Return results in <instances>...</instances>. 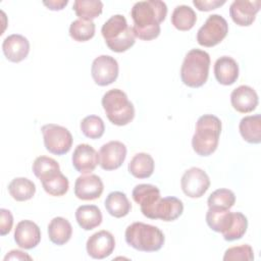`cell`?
<instances>
[{"mask_svg":"<svg viewBox=\"0 0 261 261\" xmlns=\"http://www.w3.org/2000/svg\"><path fill=\"white\" fill-rule=\"evenodd\" d=\"M167 6L160 0L136 2L130 10L134 20L133 31L136 38L144 41L156 39L161 32L160 23L165 19Z\"/></svg>","mask_w":261,"mask_h":261,"instance_id":"6da1fadb","label":"cell"},{"mask_svg":"<svg viewBox=\"0 0 261 261\" xmlns=\"http://www.w3.org/2000/svg\"><path fill=\"white\" fill-rule=\"evenodd\" d=\"M221 134V121L213 114H204L196 122L192 138L193 150L200 156H209L215 152Z\"/></svg>","mask_w":261,"mask_h":261,"instance_id":"7a4b0ae2","label":"cell"},{"mask_svg":"<svg viewBox=\"0 0 261 261\" xmlns=\"http://www.w3.org/2000/svg\"><path fill=\"white\" fill-rule=\"evenodd\" d=\"M101 34L108 48L116 53H122L130 49L136 42L133 28H129L125 17L114 14L104 22Z\"/></svg>","mask_w":261,"mask_h":261,"instance_id":"3957f363","label":"cell"},{"mask_svg":"<svg viewBox=\"0 0 261 261\" xmlns=\"http://www.w3.org/2000/svg\"><path fill=\"white\" fill-rule=\"evenodd\" d=\"M124 238L128 246L141 252L159 251L165 242L163 232L157 226L144 222L129 224L125 229Z\"/></svg>","mask_w":261,"mask_h":261,"instance_id":"277c9868","label":"cell"},{"mask_svg":"<svg viewBox=\"0 0 261 261\" xmlns=\"http://www.w3.org/2000/svg\"><path fill=\"white\" fill-rule=\"evenodd\" d=\"M210 67L209 54L201 49L190 50L180 67L181 82L190 88L202 87L208 79Z\"/></svg>","mask_w":261,"mask_h":261,"instance_id":"5b68a950","label":"cell"},{"mask_svg":"<svg viewBox=\"0 0 261 261\" xmlns=\"http://www.w3.org/2000/svg\"><path fill=\"white\" fill-rule=\"evenodd\" d=\"M101 103L107 118L115 125H126L135 117L134 104L122 90L111 89L107 91L103 95Z\"/></svg>","mask_w":261,"mask_h":261,"instance_id":"8992f818","label":"cell"},{"mask_svg":"<svg viewBox=\"0 0 261 261\" xmlns=\"http://www.w3.org/2000/svg\"><path fill=\"white\" fill-rule=\"evenodd\" d=\"M41 130L47 151L55 155H63L69 152L72 146V136L66 127L48 123L43 125Z\"/></svg>","mask_w":261,"mask_h":261,"instance_id":"52a82bcc","label":"cell"},{"mask_svg":"<svg viewBox=\"0 0 261 261\" xmlns=\"http://www.w3.org/2000/svg\"><path fill=\"white\" fill-rule=\"evenodd\" d=\"M227 33L228 23L226 19L219 14H211L198 30L197 42L204 47H213L219 44Z\"/></svg>","mask_w":261,"mask_h":261,"instance_id":"ba28073f","label":"cell"},{"mask_svg":"<svg viewBox=\"0 0 261 261\" xmlns=\"http://www.w3.org/2000/svg\"><path fill=\"white\" fill-rule=\"evenodd\" d=\"M119 66L116 59L110 55H100L93 60L91 74L96 85L104 87L112 84L118 76Z\"/></svg>","mask_w":261,"mask_h":261,"instance_id":"9c48e42d","label":"cell"},{"mask_svg":"<svg viewBox=\"0 0 261 261\" xmlns=\"http://www.w3.org/2000/svg\"><path fill=\"white\" fill-rule=\"evenodd\" d=\"M180 186L186 196L190 198H200L209 189L210 178L203 169L191 167L182 174Z\"/></svg>","mask_w":261,"mask_h":261,"instance_id":"30bf717a","label":"cell"},{"mask_svg":"<svg viewBox=\"0 0 261 261\" xmlns=\"http://www.w3.org/2000/svg\"><path fill=\"white\" fill-rule=\"evenodd\" d=\"M126 157V147L122 142L110 141L99 150V164L104 170L119 168Z\"/></svg>","mask_w":261,"mask_h":261,"instance_id":"8fae6325","label":"cell"},{"mask_svg":"<svg viewBox=\"0 0 261 261\" xmlns=\"http://www.w3.org/2000/svg\"><path fill=\"white\" fill-rule=\"evenodd\" d=\"M114 248L115 240L113 234L104 229L93 233L86 244L88 255L94 259H104L110 256Z\"/></svg>","mask_w":261,"mask_h":261,"instance_id":"7c38bea8","label":"cell"},{"mask_svg":"<svg viewBox=\"0 0 261 261\" xmlns=\"http://www.w3.org/2000/svg\"><path fill=\"white\" fill-rule=\"evenodd\" d=\"M260 6V0H234L229 6V15L238 25L249 27L254 22Z\"/></svg>","mask_w":261,"mask_h":261,"instance_id":"4fadbf2b","label":"cell"},{"mask_svg":"<svg viewBox=\"0 0 261 261\" xmlns=\"http://www.w3.org/2000/svg\"><path fill=\"white\" fill-rule=\"evenodd\" d=\"M103 190V181L96 174L80 175L74 182V195L83 201H92L100 198Z\"/></svg>","mask_w":261,"mask_h":261,"instance_id":"5bb4252c","label":"cell"},{"mask_svg":"<svg viewBox=\"0 0 261 261\" xmlns=\"http://www.w3.org/2000/svg\"><path fill=\"white\" fill-rule=\"evenodd\" d=\"M71 161L77 172L91 173L99 164V153L91 145L80 144L73 150Z\"/></svg>","mask_w":261,"mask_h":261,"instance_id":"9a60e30c","label":"cell"},{"mask_svg":"<svg viewBox=\"0 0 261 261\" xmlns=\"http://www.w3.org/2000/svg\"><path fill=\"white\" fill-rule=\"evenodd\" d=\"M132 197L134 201L140 205L143 215L148 218L154 206L161 198L159 189L150 184L137 185L132 192Z\"/></svg>","mask_w":261,"mask_h":261,"instance_id":"2e32d148","label":"cell"},{"mask_svg":"<svg viewBox=\"0 0 261 261\" xmlns=\"http://www.w3.org/2000/svg\"><path fill=\"white\" fill-rule=\"evenodd\" d=\"M14 241L16 245L24 250L36 248L41 241L40 227L32 220H21L14 229Z\"/></svg>","mask_w":261,"mask_h":261,"instance_id":"e0dca14e","label":"cell"},{"mask_svg":"<svg viewBox=\"0 0 261 261\" xmlns=\"http://www.w3.org/2000/svg\"><path fill=\"white\" fill-rule=\"evenodd\" d=\"M184 212V204L181 200L176 197L160 198L157 204L154 206L149 218L161 219L163 221H173L177 219Z\"/></svg>","mask_w":261,"mask_h":261,"instance_id":"ac0fdd59","label":"cell"},{"mask_svg":"<svg viewBox=\"0 0 261 261\" xmlns=\"http://www.w3.org/2000/svg\"><path fill=\"white\" fill-rule=\"evenodd\" d=\"M2 51L9 61L17 63L29 55L30 42L22 35L12 34L3 40Z\"/></svg>","mask_w":261,"mask_h":261,"instance_id":"d6986e66","label":"cell"},{"mask_svg":"<svg viewBox=\"0 0 261 261\" xmlns=\"http://www.w3.org/2000/svg\"><path fill=\"white\" fill-rule=\"evenodd\" d=\"M258 102V95L250 86H239L230 94L231 106L240 113L252 112L256 109Z\"/></svg>","mask_w":261,"mask_h":261,"instance_id":"ffe728a7","label":"cell"},{"mask_svg":"<svg viewBox=\"0 0 261 261\" xmlns=\"http://www.w3.org/2000/svg\"><path fill=\"white\" fill-rule=\"evenodd\" d=\"M214 75L216 81L223 86L234 84L239 77V65L229 56H221L214 63Z\"/></svg>","mask_w":261,"mask_h":261,"instance_id":"44dd1931","label":"cell"},{"mask_svg":"<svg viewBox=\"0 0 261 261\" xmlns=\"http://www.w3.org/2000/svg\"><path fill=\"white\" fill-rule=\"evenodd\" d=\"M234 220V212H230L229 209H218V208H209L206 213V222L208 226L216 231L226 233Z\"/></svg>","mask_w":261,"mask_h":261,"instance_id":"7402d4cb","label":"cell"},{"mask_svg":"<svg viewBox=\"0 0 261 261\" xmlns=\"http://www.w3.org/2000/svg\"><path fill=\"white\" fill-rule=\"evenodd\" d=\"M48 236L53 244L65 245L72 236V226L66 218L54 217L48 224Z\"/></svg>","mask_w":261,"mask_h":261,"instance_id":"603a6c76","label":"cell"},{"mask_svg":"<svg viewBox=\"0 0 261 261\" xmlns=\"http://www.w3.org/2000/svg\"><path fill=\"white\" fill-rule=\"evenodd\" d=\"M77 224L85 230H91L102 222V212L96 205H82L75 210Z\"/></svg>","mask_w":261,"mask_h":261,"instance_id":"cb8c5ba5","label":"cell"},{"mask_svg":"<svg viewBox=\"0 0 261 261\" xmlns=\"http://www.w3.org/2000/svg\"><path fill=\"white\" fill-rule=\"evenodd\" d=\"M154 159L148 153H137L130 159L127 169L128 172L137 178L150 177L154 172Z\"/></svg>","mask_w":261,"mask_h":261,"instance_id":"d4e9b609","label":"cell"},{"mask_svg":"<svg viewBox=\"0 0 261 261\" xmlns=\"http://www.w3.org/2000/svg\"><path fill=\"white\" fill-rule=\"evenodd\" d=\"M104 205L107 212L116 218L126 216L132 209V204L126 195L119 191L109 193L105 199Z\"/></svg>","mask_w":261,"mask_h":261,"instance_id":"484cf974","label":"cell"},{"mask_svg":"<svg viewBox=\"0 0 261 261\" xmlns=\"http://www.w3.org/2000/svg\"><path fill=\"white\" fill-rule=\"evenodd\" d=\"M239 129L242 138L250 144L261 142V116L260 114L248 115L241 119Z\"/></svg>","mask_w":261,"mask_h":261,"instance_id":"4316f807","label":"cell"},{"mask_svg":"<svg viewBox=\"0 0 261 261\" xmlns=\"http://www.w3.org/2000/svg\"><path fill=\"white\" fill-rule=\"evenodd\" d=\"M40 180L45 192L54 197H61L65 195L69 188V181L61 171L50 173Z\"/></svg>","mask_w":261,"mask_h":261,"instance_id":"83f0119b","label":"cell"},{"mask_svg":"<svg viewBox=\"0 0 261 261\" xmlns=\"http://www.w3.org/2000/svg\"><path fill=\"white\" fill-rule=\"evenodd\" d=\"M8 192L15 201H28L34 197L36 185L27 177H15L9 182Z\"/></svg>","mask_w":261,"mask_h":261,"instance_id":"f1b7e54d","label":"cell"},{"mask_svg":"<svg viewBox=\"0 0 261 261\" xmlns=\"http://www.w3.org/2000/svg\"><path fill=\"white\" fill-rule=\"evenodd\" d=\"M197 21V14L188 5H177L171 13V23L178 31L191 30Z\"/></svg>","mask_w":261,"mask_h":261,"instance_id":"f546056e","label":"cell"},{"mask_svg":"<svg viewBox=\"0 0 261 261\" xmlns=\"http://www.w3.org/2000/svg\"><path fill=\"white\" fill-rule=\"evenodd\" d=\"M72 9L79 19L92 20L102 13L103 3L100 0H75Z\"/></svg>","mask_w":261,"mask_h":261,"instance_id":"4dcf8cb0","label":"cell"},{"mask_svg":"<svg viewBox=\"0 0 261 261\" xmlns=\"http://www.w3.org/2000/svg\"><path fill=\"white\" fill-rule=\"evenodd\" d=\"M96 25L93 20L75 19L69 25V36L76 42H86L95 36Z\"/></svg>","mask_w":261,"mask_h":261,"instance_id":"1f68e13d","label":"cell"},{"mask_svg":"<svg viewBox=\"0 0 261 261\" xmlns=\"http://www.w3.org/2000/svg\"><path fill=\"white\" fill-rule=\"evenodd\" d=\"M236 203L234 193L228 189H217L212 192L207 200L209 208L230 209Z\"/></svg>","mask_w":261,"mask_h":261,"instance_id":"d6a6232c","label":"cell"},{"mask_svg":"<svg viewBox=\"0 0 261 261\" xmlns=\"http://www.w3.org/2000/svg\"><path fill=\"white\" fill-rule=\"evenodd\" d=\"M81 130L85 137L96 140L103 136L105 125L101 117L97 115H88L81 121Z\"/></svg>","mask_w":261,"mask_h":261,"instance_id":"836d02e7","label":"cell"},{"mask_svg":"<svg viewBox=\"0 0 261 261\" xmlns=\"http://www.w3.org/2000/svg\"><path fill=\"white\" fill-rule=\"evenodd\" d=\"M34 174L42 179L50 173L60 171V166L56 160L47 156H39L35 159L32 166Z\"/></svg>","mask_w":261,"mask_h":261,"instance_id":"e575fe53","label":"cell"},{"mask_svg":"<svg viewBox=\"0 0 261 261\" xmlns=\"http://www.w3.org/2000/svg\"><path fill=\"white\" fill-rule=\"evenodd\" d=\"M248 228V219L242 212H234V220L230 229L223 234V239L228 242L240 240L246 233Z\"/></svg>","mask_w":261,"mask_h":261,"instance_id":"d590c367","label":"cell"},{"mask_svg":"<svg viewBox=\"0 0 261 261\" xmlns=\"http://www.w3.org/2000/svg\"><path fill=\"white\" fill-rule=\"evenodd\" d=\"M223 260L224 261H236V260L252 261L254 260L253 248L248 244L230 247L224 252Z\"/></svg>","mask_w":261,"mask_h":261,"instance_id":"8d00e7d4","label":"cell"},{"mask_svg":"<svg viewBox=\"0 0 261 261\" xmlns=\"http://www.w3.org/2000/svg\"><path fill=\"white\" fill-rule=\"evenodd\" d=\"M13 225V216L11 212L5 208L0 209V234H7Z\"/></svg>","mask_w":261,"mask_h":261,"instance_id":"74e56055","label":"cell"},{"mask_svg":"<svg viewBox=\"0 0 261 261\" xmlns=\"http://www.w3.org/2000/svg\"><path fill=\"white\" fill-rule=\"evenodd\" d=\"M225 0H193V4L200 11H210L222 6Z\"/></svg>","mask_w":261,"mask_h":261,"instance_id":"f35d334b","label":"cell"},{"mask_svg":"<svg viewBox=\"0 0 261 261\" xmlns=\"http://www.w3.org/2000/svg\"><path fill=\"white\" fill-rule=\"evenodd\" d=\"M7 260H32V257L20 250H11L4 257V261Z\"/></svg>","mask_w":261,"mask_h":261,"instance_id":"ab89813d","label":"cell"},{"mask_svg":"<svg viewBox=\"0 0 261 261\" xmlns=\"http://www.w3.org/2000/svg\"><path fill=\"white\" fill-rule=\"evenodd\" d=\"M68 1L67 0H49V1H43V4L50 10H62L66 5Z\"/></svg>","mask_w":261,"mask_h":261,"instance_id":"60d3db41","label":"cell"}]
</instances>
